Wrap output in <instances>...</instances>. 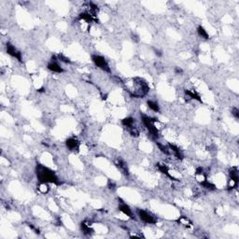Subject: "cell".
<instances>
[{
  "label": "cell",
  "instance_id": "cell-1",
  "mask_svg": "<svg viewBox=\"0 0 239 239\" xmlns=\"http://www.w3.org/2000/svg\"><path fill=\"white\" fill-rule=\"evenodd\" d=\"M36 175L39 183H52L57 186L62 184L53 170L39 163H37L36 165Z\"/></svg>",
  "mask_w": 239,
  "mask_h": 239
},
{
  "label": "cell",
  "instance_id": "cell-2",
  "mask_svg": "<svg viewBox=\"0 0 239 239\" xmlns=\"http://www.w3.org/2000/svg\"><path fill=\"white\" fill-rule=\"evenodd\" d=\"M133 90L129 91L131 96L135 98H143L150 92V86L147 81L139 77H136L133 79Z\"/></svg>",
  "mask_w": 239,
  "mask_h": 239
},
{
  "label": "cell",
  "instance_id": "cell-3",
  "mask_svg": "<svg viewBox=\"0 0 239 239\" xmlns=\"http://www.w3.org/2000/svg\"><path fill=\"white\" fill-rule=\"evenodd\" d=\"M140 118H141V121H142L143 124L145 125V127L149 131L150 135L155 139L159 138L160 133H159V130L157 129V127L155 126V122H157V119L156 118H151V117L147 116L145 114H141Z\"/></svg>",
  "mask_w": 239,
  "mask_h": 239
},
{
  "label": "cell",
  "instance_id": "cell-4",
  "mask_svg": "<svg viewBox=\"0 0 239 239\" xmlns=\"http://www.w3.org/2000/svg\"><path fill=\"white\" fill-rule=\"evenodd\" d=\"M92 61H93V63L94 64V65L96 67H98V68H100L103 71L108 72V73L111 72L110 66H109L108 61L106 60V58L104 56L99 55V54H93L92 55Z\"/></svg>",
  "mask_w": 239,
  "mask_h": 239
},
{
  "label": "cell",
  "instance_id": "cell-5",
  "mask_svg": "<svg viewBox=\"0 0 239 239\" xmlns=\"http://www.w3.org/2000/svg\"><path fill=\"white\" fill-rule=\"evenodd\" d=\"M136 214H137L138 218L140 219V221L147 223V224H155L158 222L157 219L152 214H151L150 212H148L144 209L138 208L136 210Z\"/></svg>",
  "mask_w": 239,
  "mask_h": 239
},
{
  "label": "cell",
  "instance_id": "cell-6",
  "mask_svg": "<svg viewBox=\"0 0 239 239\" xmlns=\"http://www.w3.org/2000/svg\"><path fill=\"white\" fill-rule=\"evenodd\" d=\"M6 51L8 55H10L11 57L16 58L20 63H22V52L17 50L10 42H7L6 44Z\"/></svg>",
  "mask_w": 239,
  "mask_h": 239
},
{
  "label": "cell",
  "instance_id": "cell-7",
  "mask_svg": "<svg viewBox=\"0 0 239 239\" xmlns=\"http://www.w3.org/2000/svg\"><path fill=\"white\" fill-rule=\"evenodd\" d=\"M118 201H119V207H118V209L121 211V212H122L124 215H126L127 217H129L131 220H136V217H135V215H134V212H133V210L131 209V208L127 205V204H125L121 198H119L118 199Z\"/></svg>",
  "mask_w": 239,
  "mask_h": 239
},
{
  "label": "cell",
  "instance_id": "cell-8",
  "mask_svg": "<svg viewBox=\"0 0 239 239\" xmlns=\"http://www.w3.org/2000/svg\"><path fill=\"white\" fill-rule=\"evenodd\" d=\"M65 146L71 151H78L79 150V141L76 137H69L65 140Z\"/></svg>",
  "mask_w": 239,
  "mask_h": 239
},
{
  "label": "cell",
  "instance_id": "cell-9",
  "mask_svg": "<svg viewBox=\"0 0 239 239\" xmlns=\"http://www.w3.org/2000/svg\"><path fill=\"white\" fill-rule=\"evenodd\" d=\"M115 165L118 167V169L126 177H128L130 175L129 173V169H128V166H127V164L122 159V158H117L115 160Z\"/></svg>",
  "mask_w": 239,
  "mask_h": 239
},
{
  "label": "cell",
  "instance_id": "cell-10",
  "mask_svg": "<svg viewBox=\"0 0 239 239\" xmlns=\"http://www.w3.org/2000/svg\"><path fill=\"white\" fill-rule=\"evenodd\" d=\"M78 20L79 21H84L86 22L87 23H91L93 22H99V21L97 20L96 17L93 16L91 13H89L88 11H83V12H80L78 16Z\"/></svg>",
  "mask_w": 239,
  "mask_h": 239
},
{
  "label": "cell",
  "instance_id": "cell-11",
  "mask_svg": "<svg viewBox=\"0 0 239 239\" xmlns=\"http://www.w3.org/2000/svg\"><path fill=\"white\" fill-rule=\"evenodd\" d=\"M167 146L169 147L170 151H172V152L174 153V155H175L179 160H183V159H184V154H183V152L181 151V150H180L178 146H176V145H174V144H171V143H168Z\"/></svg>",
  "mask_w": 239,
  "mask_h": 239
},
{
  "label": "cell",
  "instance_id": "cell-12",
  "mask_svg": "<svg viewBox=\"0 0 239 239\" xmlns=\"http://www.w3.org/2000/svg\"><path fill=\"white\" fill-rule=\"evenodd\" d=\"M156 166H157V168L159 169V171L161 172V173H163L164 175H165L167 178H169L170 179H172V180H176V181H178L179 179H177L176 178H174L171 174H170V172H169V169H168V167L165 165H163V164H160V163H158V164H156Z\"/></svg>",
  "mask_w": 239,
  "mask_h": 239
},
{
  "label": "cell",
  "instance_id": "cell-13",
  "mask_svg": "<svg viewBox=\"0 0 239 239\" xmlns=\"http://www.w3.org/2000/svg\"><path fill=\"white\" fill-rule=\"evenodd\" d=\"M47 68L50 70V71H52L54 73H63L64 72V69L63 67L58 64V62H52L50 61L48 65H47Z\"/></svg>",
  "mask_w": 239,
  "mask_h": 239
},
{
  "label": "cell",
  "instance_id": "cell-14",
  "mask_svg": "<svg viewBox=\"0 0 239 239\" xmlns=\"http://www.w3.org/2000/svg\"><path fill=\"white\" fill-rule=\"evenodd\" d=\"M79 226H80V230H81V232L85 235V236H92L93 234V229L90 226V224H88L86 222H80V224H79Z\"/></svg>",
  "mask_w": 239,
  "mask_h": 239
},
{
  "label": "cell",
  "instance_id": "cell-15",
  "mask_svg": "<svg viewBox=\"0 0 239 239\" xmlns=\"http://www.w3.org/2000/svg\"><path fill=\"white\" fill-rule=\"evenodd\" d=\"M229 180L234 181V182L238 184L239 177L237 167H232V168L229 169Z\"/></svg>",
  "mask_w": 239,
  "mask_h": 239
},
{
  "label": "cell",
  "instance_id": "cell-16",
  "mask_svg": "<svg viewBox=\"0 0 239 239\" xmlns=\"http://www.w3.org/2000/svg\"><path fill=\"white\" fill-rule=\"evenodd\" d=\"M184 93H185V94L186 95H188L191 99H194V100H196V101H198L199 103H203V100H202V98H201V96L195 92V91H193V90H185L184 91Z\"/></svg>",
  "mask_w": 239,
  "mask_h": 239
},
{
  "label": "cell",
  "instance_id": "cell-17",
  "mask_svg": "<svg viewBox=\"0 0 239 239\" xmlns=\"http://www.w3.org/2000/svg\"><path fill=\"white\" fill-rule=\"evenodd\" d=\"M200 185H201L203 188H205V189H207V190H208V191H215V190L217 189V187H216L213 183L209 182L207 179H203L202 181H200Z\"/></svg>",
  "mask_w": 239,
  "mask_h": 239
},
{
  "label": "cell",
  "instance_id": "cell-18",
  "mask_svg": "<svg viewBox=\"0 0 239 239\" xmlns=\"http://www.w3.org/2000/svg\"><path fill=\"white\" fill-rule=\"evenodd\" d=\"M147 105L150 108V109H151L154 112H160V106L156 101L153 100H148L147 101Z\"/></svg>",
  "mask_w": 239,
  "mask_h": 239
},
{
  "label": "cell",
  "instance_id": "cell-19",
  "mask_svg": "<svg viewBox=\"0 0 239 239\" xmlns=\"http://www.w3.org/2000/svg\"><path fill=\"white\" fill-rule=\"evenodd\" d=\"M197 34L199 35V36H201L202 38H204V39H206V40L209 38L208 33L207 32V30L205 29V27L202 26V25H199V26L197 27Z\"/></svg>",
  "mask_w": 239,
  "mask_h": 239
},
{
  "label": "cell",
  "instance_id": "cell-20",
  "mask_svg": "<svg viewBox=\"0 0 239 239\" xmlns=\"http://www.w3.org/2000/svg\"><path fill=\"white\" fill-rule=\"evenodd\" d=\"M179 224H181V225H183V226H185V227H191L192 226V222L187 218V217H184V216H181V217H179V219H178V221H177Z\"/></svg>",
  "mask_w": 239,
  "mask_h": 239
},
{
  "label": "cell",
  "instance_id": "cell-21",
  "mask_svg": "<svg viewBox=\"0 0 239 239\" xmlns=\"http://www.w3.org/2000/svg\"><path fill=\"white\" fill-rule=\"evenodd\" d=\"M122 123L123 126H125L126 128H129L131 126L134 125L135 123V119L133 117H127V118H124L122 121Z\"/></svg>",
  "mask_w": 239,
  "mask_h": 239
},
{
  "label": "cell",
  "instance_id": "cell-22",
  "mask_svg": "<svg viewBox=\"0 0 239 239\" xmlns=\"http://www.w3.org/2000/svg\"><path fill=\"white\" fill-rule=\"evenodd\" d=\"M38 191H39L41 194H48L49 191H50V188H49V186H48V183H40L39 186H38Z\"/></svg>",
  "mask_w": 239,
  "mask_h": 239
},
{
  "label": "cell",
  "instance_id": "cell-23",
  "mask_svg": "<svg viewBox=\"0 0 239 239\" xmlns=\"http://www.w3.org/2000/svg\"><path fill=\"white\" fill-rule=\"evenodd\" d=\"M57 58H58V61H60V62H63V63H65V64H71V60L63 53L57 54Z\"/></svg>",
  "mask_w": 239,
  "mask_h": 239
},
{
  "label": "cell",
  "instance_id": "cell-24",
  "mask_svg": "<svg viewBox=\"0 0 239 239\" xmlns=\"http://www.w3.org/2000/svg\"><path fill=\"white\" fill-rule=\"evenodd\" d=\"M128 129V132L130 133V135L132 136H135V137H137L138 136H139V131L137 130V128L136 127V126H131V127H129V128H127Z\"/></svg>",
  "mask_w": 239,
  "mask_h": 239
},
{
  "label": "cell",
  "instance_id": "cell-25",
  "mask_svg": "<svg viewBox=\"0 0 239 239\" xmlns=\"http://www.w3.org/2000/svg\"><path fill=\"white\" fill-rule=\"evenodd\" d=\"M157 146H158V148L160 149V151H161L162 152H164L165 154H166V155H169V154H170V149H169L168 146H164V145H162V144H160V143H157Z\"/></svg>",
  "mask_w": 239,
  "mask_h": 239
},
{
  "label": "cell",
  "instance_id": "cell-26",
  "mask_svg": "<svg viewBox=\"0 0 239 239\" xmlns=\"http://www.w3.org/2000/svg\"><path fill=\"white\" fill-rule=\"evenodd\" d=\"M232 115L237 119L238 120L239 119V109L237 108H232Z\"/></svg>",
  "mask_w": 239,
  "mask_h": 239
},
{
  "label": "cell",
  "instance_id": "cell-27",
  "mask_svg": "<svg viewBox=\"0 0 239 239\" xmlns=\"http://www.w3.org/2000/svg\"><path fill=\"white\" fill-rule=\"evenodd\" d=\"M131 37H132V40H133L134 42H136V43L139 42V40H140V38H139V36H138V35H136V33H132V35H131Z\"/></svg>",
  "mask_w": 239,
  "mask_h": 239
},
{
  "label": "cell",
  "instance_id": "cell-28",
  "mask_svg": "<svg viewBox=\"0 0 239 239\" xmlns=\"http://www.w3.org/2000/svg\"><path fill=\"white\" fill-rule=\"evenodd\" d=\"M195 175H196V176H205L204 168H203V167H197V168H196Z\"/></svg>",
  "mask_w": 239,
  "mask_h": 239
},
{
  "label": "cell",
  "instance_id": "cell-29",
  "mask_svg": "<svg viewBox=\"0 0 239 239\" xmlns=\"http://www.w3.org/2000/svg\"><path fill=\"white\" fill-rule=\"evenodd\" d=\"M27 225H28V227H29L30 229H32V230H33V231H34L36 235H39V234H40L39 230H38V229H36V227H35L32 223H27Z\"/></svg>",
  "mask_w": 239,
  "mask_h": 239
},
{
  "label": "cell",
  "instance_id": "cell-30",
  "mask_svg": "<svg viewBox=\"0 0 239 239\" xmlns=\"http://www.w3.org/2000/svg\"><path fill=\"white\" fill-rule=\"evenodd\" d=\"M108 187L110 190L114 191V190L116 189V184H115L114 182H112L111 180H108Z\"/></svg>",
  "mask_w": 239,
  "mask_h": 239
},
{
  "label": "cell",
  "instance_id": "cell-31",
  "mask_svg": "<svg viewBox=\"0 0 239 239\" xmlns=\"http://www.w3.org/2000/svg\"><path fill=\"white\" fill-rule=\"evenodd\" d=\"M153 50H154V53H155L156 56H158V57H162V56H163L162 50H158V49H155V48H153Z\"/></svg>",
  "mask_w": 239,
  "mask_h": 239
},
{
  "label": "cell",
  "instance_id": "cell-32",
  "mask_svg": "<svg viewBox=\"0 0 239 239\" xmlns=\"http://www.w3.org/2000/svg\"><path fill=\"white\" fill-rule=\"evenodd\" d=\"M175 73H176V74H182V73H183V70H182L180 67H175Z\"/></svg>",
  "mask_w": 239,
  "mask_h": 239
},
{
  "label": "cell",
  "instance_id": "cell-33",
  "mask_svg": "<svg viewBox=\"0 0 239 239\" xmlns=\"http://www.w3.org/2000/svg\"><path fill=\"white\" fill-rule=\"evenodd\" d=\"M36 91H37V93H45V88H44V87H41V88H39V89H37Z\"/></svg>",
  "mask_w": 239,
  "mask_h": 239
}]
</instances>
